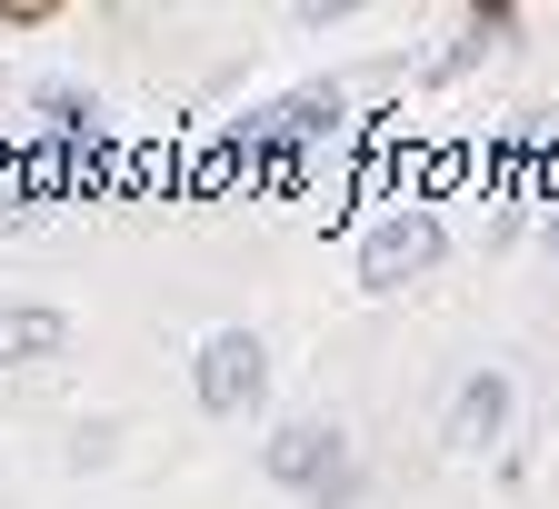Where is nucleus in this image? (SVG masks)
<instances>
[{
	"label": "nucleus",
	"instance_id": "obj_3",
	"mask_svg": "<svg viewBox=\"0 0 559 509\" xmlns=\"http://www.w3.org/2000/svg\"><path fill=\"white\" fill-rule=\"evenodd\" d=\"M270 480L280 489H340L349 470H340V429H320V419H290V429H280V440H270Z\"/></svg>",
	"mask_w": 559,
	"mask_h": 509
},
{
	"label": "nucleus",
	"instance_id": "obj_4",
	"mask_svg": "<svg viewBox=\"0 0 559 509\" xmlns=\"http://www.w3.org/2000/svg\"><path fill=\"white\" fill-rule=\"evenodd\" d=\"M510 440V370H469L450 400V450H489Z\"/></svg>",
	"mask_w": 559,
	"mask_h": 509
},
{
	"label": "nucleus",
	"instance_id": "obj_7",
	"mask_svg": "<svg viewBox=\"0 0 559 509\" xmlns=\"http://www.w3.org/2000/svg\"><path fill=\"white\" fill-rule=\"evenodd\" d=\"M40 110H50V130H70V140H81V130H91V120H100V110H91V100H81V91H60V81H50V91H40Z\"/></svg>",
	"mask_w": 559,
	"mask_h": 509
},
{
	"label": "nucleus",
	"instance_id": "obj_2",
	"mask_svg": "<svg viewBox=\"0 0 559 509\" xmlns=\"http://www.w3.org/2000/svg\"><path fill=\"white\" fill-rule=\"evenodd\" d=\"M419 270H440V221L430 210H390V221L360 240V280L370 289H409Z\"/></svg>",
	"mask_w": 559,
	"mask_h": 509
},
{
	"label": "nucleus",
	"instance_id": "obj_8",
	"mask_svg": "<svg viewBox=\"0 0 559 509\" xmlns=\"http://www.w3.org/2000/svg\"><path fill=\"white\" fill-rule=\"evenodd\" d=\"M549 250H559V221H549Z\"/></svg>",
	"mask_w": 559,
	"mask_h": 509
},
{
	"label": "nucleus",
	"instance_id": "obj_5",
	"mask_svg": "<svg viewBox=\"0 0 559 509\" xmlns=\"http://www.w3.org/2000/svg\"><path fill=\"white\" fill-rule=\"evenodd\" d=\"M60 340H70V320H60V310H40V300L0 310V359H60Z\"/></svg>",
	"mask_w": 559,
	"mask_h": 509
},
{
	"label": "nucleus",
	"instance_id": "obj_6",
	"mask_svg": "<svg viewBox=\"0 0 559 509\" xmlns=\"http://www.w3.org/2000/svg\"><path fill=\"white\" fill-rule=\"evenodd\" d=\"M330 120H340V91H300V100L250 110V140H310V130H330Z\"/></svg>",
	"mask_w": 559,
	"mask_h": 509
},
{
	"label": "nucleus",
	"instance_id": "obj_1",
	"mask_svg": "<svg viewBox=\"0 0 559 509\" xmlns=\"http://www.w3.org/2000/svg\"><path fill=\"white\" fill-rule=\"evenodd\" d=\"M260 390H270V350H260L250 330H210V340H200V410L240 419Z\"/></svg>",
	"mask_w": 559,
	"mask_h": 509
}]
</instances>
